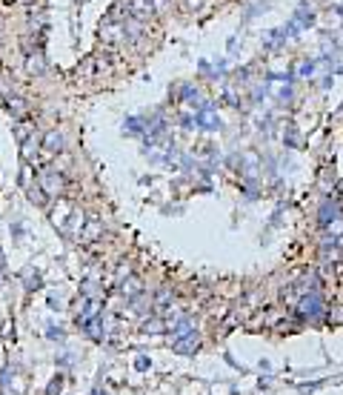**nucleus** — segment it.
<instances>
[{"mask_svg": "<svg viewBox=\"0 0 343 395\" xmlns=\"http://www.w3.org/2000/svg\"><path fill=\"white\" fill-rule=\"evenodd\" d=\"M160 332V329H163V321H152V324H146V332Z\"/></svg>", "mask_w": 343, "mask_h": 395, "instance_id": "obj_11", "label": "nucleus"}, {"mask_svg": "<svg viewBox=\"0 0 343 395\" xmlns=\"http://www.w3.org/2000/svg\"><path fill=\"white\" fill-rule=\"evenodd\" d=\"M120 292H123L126 298H138V295H141V281H138V278L123 281V284H120Z\"/></svg>", "mask_w": 343, "mask_h": 395, "instance_id": "obj_5", "label": "nucleus"}, {"mask_svg": "<svg viewBox=\"0 0 343 395\" xmlns=\"http://www.w3.org/2000/svg\"><path fill=\"white\" fill-rule=\"evenodd\" d=\"M197 347H200V341H197V332H194V329L175 341V352H180V355H189V352H194Z\"/></svg>", "mask_w": 343, "mask_h": 395, "instance_id": "obj_3", "label": "nucleus"}, {"mask_svg": "<svg viewBox=\"0 0 343 395\" xmlns=\"http://www.w3.org/2000/svg\"><path fill=\"white\" fill-rule=\"evenodd\" d=\"M298 309H300V315L309 318V321H317V318L326 312V309H323V301H320V295H317V292H309V295H303Z\"/></svg>", "mask_w": 343, "mask_h": 395, "instance_id": "obj_1", "label": "nucleus"}, {"mask_svg": "<svg viewBox=\"0 0 343 395\" xmlns=\"http://www.w3.org/2000/svg\"><path fill=\"white\" fill-rule=\"evenodd\" d=\"M29 72H43V58L40 54H29Z\"/></svg>", "mask_w": 343, "mask_h": 395, "instance_id": "obj_8", "label": "nucleus"}, {"mask_svg": "<svg viewBox=\"0 0 343 395\" xmlns=\"http://www.w3.org/2000/svg\"><path fill=\"white\" fill-rule=\"evenodd\" d=\"M37 149H40V146H37V141L35 138H26V141H23V158L26 160H32L37 155Z\"/></svg>", "mask_w": 343, "mask_h": 395, "instance_id": "obj_7", "label": "nucleus"}, {"mask_svg": "<svg viewBox=\"0 0 343 395\" xmlns=\"http://www.w3.org/2000/svg\"><path fill=\"white\" fill-rule=\"evenodd\" d=\"M63 149V138H60V132L52 129L49 135L43 138V152H49V155H57V152Z\"/></svg>", "mask_w": 343, "mask_h": 395, "instance_id": "obj_4", "label": "nucleus"}, {"mask_svg": "<svg viewBox=\"0 0 343 395\" xmlns=\"http://www.w3.org/2000/svg\"><path fill=\"white\" fill-rule=\"evenodd\" d=\"M60 389H63V378L57 375V378H54V384L49 386V395H57V392H60Z\"/></svg>", "mask_w": 343, "mask_h": 395, "instance_id": "obj_10", "label": "nucleus"}, {"mask_svg": "<svg viewBox=\"0 0 343 395\" xmlns=\"http://www.w3.org/2000/svg\"><path fill=\"white\" fill-rule=\"evenodd\" d=\"M197 123H200V126H218V118H212L209 109H206V112L197 115Z\"/></svg>", "mask_w": 343, "mask_h": 395, "instance_id": "obj_9", "label": "nucleus"}, {"mask_svg": "<svg viewBox=\"0 0 343 395\" xmlns=\"http://www.w3.org/2000/svg\"><path fill=\"white\" fill-rule=\"evenodd\" d=\"M9 112H12V118H23V115H26V103H23V100H20V97H9Z\"/></svg>", "mask_w": 343, "mask_h": 395, "instance_id": "obj_6", "label": "nucleus"}, {"mask_svg": "<svg viewBox=\"0 0 343 395\" xmlns=\"http://www.w3.org/2000/svg\"><path fill=\"white\" fill-rule=\"evenodd\" d=\"M186 3H189V6H200L203 0H186Z\"/></svg>", "mask_w": 343, "mask_h": 395, "instance_id": "obj_12", "label": "nucleus"}, {"mask_svg": "<svg viewBox=\"0 0 343 395\" xmlns=\"http://www.w3.org/2000/svg\"><path fill=\"white\" fill-rule=\"evenodd\" d=\"M40 186H43V192L49 198H57L63 192V175L60 172H54V169H46L43 175H40Z\"/></svg>", "mask_w": 343, "mask_h": 395, "instance_id": "obj_2", "label": "nucleus"}]
</instances>
